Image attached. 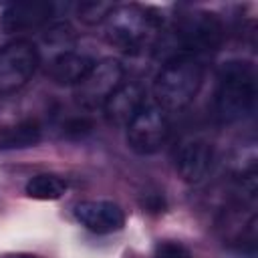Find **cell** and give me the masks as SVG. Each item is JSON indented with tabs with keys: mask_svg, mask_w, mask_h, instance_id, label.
<instances>
[{
	"mask_svg": "<svg viewBox=\"0 0 258 258\" xmlns=\"http://www.w3.org/2000/svg\"><path fill=\"white\" fill-rule=\"evenodd\" d=\"M103 26L109 44L123 52H139L157 40L163 28V18L153 8L139 4H115Z\"/></svg>",
	"mask_w": 258,
	"mask_h": 258,
	"instance_id": "6da1fadb",
	"label": "cell"
},
{
	"mask_svg": "<svg viewBox=\"0 0 258 258\" xmlns=\"http://www.w3.org/2000/svg\"><path fill=\"white\" fill-rule=\"evenodd\" d=\"M204 79L202 62L196 54H173L167 58L153 81L155 105L163 111H181L198 95Z\"/></svg>",
	"mask_w": 258,
	"mask_h": 258,
	"instance_id": "7a4b0ae2",
	"label": "cell"
},
{
	"mask_svg": "<svg viewBox=\"0 0 258 258\" xmlns=\"http://www.w3.org/2000/svg\"><path fill=\"white\" fill-rule=\"evenodd\" d=\"M214 109L222 123H234L244 119L256 97L254 69L246 60H228L218 69L216 77Z\"/></svg>",
	"mask_w": 258,
	"mask_h": 258,
	"instance_id": "3957f363",
	"label": "cell"
},
{
	"mask_svg": "<svg viewBox=\"0 0 258 258\" xmlns=\"http://www.w3.org/2000/svg\"><path fill=\"white\" fill-rule=\"evenodd\" d=\"M40 62L36 46L18 38L0 48V95H10L20 91L34 75Z\"/></svg>",
	"mask_w": 258,
	"mask_h": 258,
	"instance_id": "277c9868",
	"label": "cell"
},
{
	"mask_svg": "<svg viewBox=\"0 0 258 258\" xmlns=\"http://www.w3.org/2000/svg\"><path fill=\"white\" fill-rule=\"evenodd\" d=\"M169 135L167 115L155 103H145L127 123V143L139 155H151L163 147Z\"/></svg>",
	"mask_w": 258,
	"mask_h": 258,
	"instance_id": "5b68a950",
	"label": "cell"
},
{
	"mask_svg": "<svg viewBox=\"0 0 258 258\" xmlns=\"http://www.w3.org/2000/svg\"><path fill=\"white\" fill-rule=\"evenodd\" d=\"M125 69L117 58L95 60L89 75L75 87L77 103L85 109L103 107L105 101L115 93V89L123 83Z\"/></svg>",
	"mask_w": 258,
	"mask_h": 258,
	"instance_id": "8992f818",
	"label": "cell"
},
{
	"mask_svg": "<svg viewBox=\"0 0 258 258\" xmlns=\"http://www.w3.org/2000/svg\"><path fill=\"white\" fill-rule=\"evenodd\" d=\"M175 36L185 54L214 50L222 40V24L216 14L194 10L177 20Z\"/></svg>",
	"mask_w": 258,
	"mask_h": 258,
	"instance_id": "52a82bcc",
	"label": "cell"
},
{
	"mask_svg": "<svg viewBox=\"0 0 258 258\" xmlns=\"http://www.w3.org/2000/svg\"><path fill=\"white\" fill-rule=\"evenodd\" d=\"M75 218L95 234L119 232L125 224L123 210L109 200H85L75 206Z\"/></svg>",
	"mask_w": 258,
	"mask_h": 258,
	"instance_id": "ba28073f",
	"label": "cell"
},
{
	"mask_svg": "<svg viewBox=\"0 0 258 258\" xmlns=\"http://www.w3.org/2000/svg\"><path fill=\"white\" fill-rule=\"evenodd\" d=\"M145 97L147 93L143 85L135 81H127V83L123 81L103 105L107 121L115 127H127V123L135 117V113L147 103Z\"/></svg>",
	"mask_w": 258,
	"mask_h": 258,
	"instance_id": "9c48e42d",
	"label": "cell"
},
{
	"mask_svg": "<svg viewBox=\"0 0 258 258\" xmlns=\"http://www.w3.org/2000/svg\"><path fill=\"white\" fill-rule=\"evenodd\" d=\"M54 6L50 2H18L10 4L0 14V28L6 34L38 28L52 18Z\"/></svg>",
	"mask_w": 258,
	"mask_h": 258,
	"instance_id": "30bf717a",
	"label": "cell"
},
{
	"mask_svg": "<svg viewBox=\"0 0 258 258\" xmlns=\"http://www.w3.org/2000/svg\"><path fill=\"white\" fill-rule=\"evenodd\" d=\"M212 161H214V149L208 141L202 139L185 141L175 153V169L179 177L187 183H200L208 175Z\"/></svg>",
	"mask_w": 258,
	"mask_h": 258,
	"instance_id": "8fae6325",
	"label": "cell"
},
{
	"mask_svg": "<svg viewBox=\"0 0 258 258\" xmlns=\"http://www.w3.org/2000/svg\"><path fill=\"white\" fill-rule=\"evenodd\" d=\"M93 64H95V60L89 54L75 52V50H64L48 62L46 75L56 85H75L77 87L89 75Z\"/></svg>",
	"mask_w": 258,
	"mask_h": 258,
	"instance_id": "7c38bea8",
	"label": "cell"
},
{
	"mask_svg": "<svg viewBox=\"0 0 258 258\" xmlns=\"http://www.w3.org/2000/svg\"><path fill=\"white\" fill-rule=\"evenodd\" d=\"M42 127L36 119H22L0 125V149H24L40 141Z\"/></svg>",
	"mask_w": 258,
	"mask_h": 258,
	"instance_id": "4fadbf2b",
	"label": "cell"
},
{
	"mask_svg": "<svg viewBox=\"0 0 258 258\" xmlns=\"http://www.w3.org/2000/svg\"><path fill=\"white\" fill-rule=\"evenodd\" d=\"M24 191L32 200H42V202L58 200L67 191V181L52 173H38L26 181Z\"/></svg>",
	"mask_w": 258,
	"mask_h": 258,
	"instance_id": "5bb4252c",
	"label": "cell"
},
{
	"mask_svg": "<svg viewBox=\"0 0 258 258\" xmlns=\"http://www.w3.org/2000/svg\"><path fill=\"white\" fill-rule=\"evenodd\" d=\"M113 2H81L79 8H77V14H79V20L85 22V24H101L105 22L107 14L113 10Z\"/></svg>",
	"mask_w": 258,
	"mask_h": 258,
	"instance_id": "9a60e30c",
	"label": "cell"
},
{
	"mask_svg": "<svg viewBox=\"0 0 258 258\" xmlns=\"http://www.w3.org/2000/svg\"><path fill=\"white\" fill-rule=\"evenodd\" d=\"M93 131V121L89 117H71L62 125V135L69 139H79L85 137Z\"/></svg>",
	"mask_w": 258,
	"mask_h": 258,
	"instance_id": "2e32d148",
	"label": "cell"
},
{
	"mask_svg": "<svg viewBox=\"0 0 258 258\" xmlns=\"http://www.w3.org/2000/svg\"><path fill=\"white\" fill-rule=\"evenodd\" d=\"M153 258H191V254L183 244L173 242V240H165V242H159L155 246Z\"/></svg>",
	"mask_w": 258,
	"mask_h": 258,
	"instance_id": "e0dca14e",
	"label": "cell"
},
{
	"mask_svg": "<svg viewBox=\"0 0 258 258\" xmlns=\"http://www.w3.org/2000/svg\"><path fill=\"white\" fill-rule=\"evenodd\" d=\"M71 38H73V28L67 22L52 24L50 30H48V34H46V40L48 42H54V44H67Z\"/></svg>",
	"mask_w": 258,
	"mask_h": 258,
	"instance_id": "ac0fdd59",
	"label": "cell"
},
{
	"mask_svg": "<svg viewBox=\"0 0 258 258\" xmlns=\"http://www.w3.org/2000/svg\"><path fill=\"white\" fill-rule=\"evenodd\" d=\"M145 208H147L149 212H163V208H165L163 196H159V194H147V198H145Z\"/></svg>",
	"mask_w": 258,
	"mask_h": 258,
	"instance_id": "d6986e66",
	"label": "cell"
},
{
	"mask_svg": "<svg viewBox=\"0 0 258 258\" xmlns=\"http://www.w3.org/2000/svg\"><path fill=\"white\" fill-rule=\"evenodd\" d=\"M10 258H34V256H30V254H16V256H10Z\"/></svg>",
	"mask_w": 258,
	"mask_h": 258,
	"instance_id": "ffe728a7",
	"label": "cell"
}]
</instances>
